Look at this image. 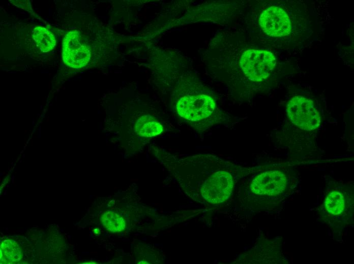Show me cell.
Returning <instances> with one entry per match:
<instances>
[{
    "instance_id": "cell-6",
    "label": "cell",
    "mask_w": 354,
    "mask_h": 264,
    "mask_svg": "<svg viewBox=\"0 0 354 264\" xmlns=\"http://www.w3.org/2000/svg\"><path fill=\"white\" fill-rule=\"evenodd\" d=\"M259 25L263 31L272 37H282L291 31L289 16L281 8L272 6L264 10L259 17Z\"/></svg>"
},
{
    "instance_id": "cell-13",
    "label": "cell",
    "mask_w": 354,
    "mask_h": 264,
    "mask_svg": "<svg viewBox=\"0 0 354 264\" xmlns=\"http://www.w3.org/2000/svg\"><path fill=\"white\" fill-rule=\"evenodd\" d=\"M11 3L18 7L29 11L30 6L27 1H11Z\"/></svg>"
},
{
    "instance_id": "cell-9",
    "label": "cell",
    "mask_w": 354,
    "mask_h": 264,
    "mask_svg": "<svg viewBox=\"0 0 354 264\" xmlns=\"http://www.w3.org/2000/svg\"><path fill=\"white\" fill-rule=\"evenodd\" d=\"M22 252L18 244L12 240H5L0 247L1 263H17L22 258Z\"/></svg>"
},
{
    "instance_id": "cell-1",
    "label": "cell",
    "mask_w": 354,
    "mask_h": 264,
    "mask_svg": "<svg viewBox=\"0 0 354 264\" xmlns=\"http://www.w3.org/2000/svg\"><path fill=\"white\" fill-rule=\"evenodd\" d=\"M212 170L211 173L202 174L203 183L200 191L202 196L209 202L217 204L226 201L231 194L233 186L231 174L224 169Z\"/></svg>"
},
{
    "instance_id": "cell-5",
    "label": "cell",
    "mask_w": 354,
    "mask_h": 264,
    "mask_svg": "<svg viewBox=\"0 0 354 264\" xmlns=\"http://www.w3.org/2000/svg\"><path fill=\"white\" fill-rule=\"evenodd\" d=\"M215 103L205 94L184 96L178 101L176 108L178 114L191 121L207 119L215 109Z\"/></svg>"
},
{
    "instance_id": "cell-7",
    "label": "cell",
    "mask_w": 354,
    "mask_h": 264,
    "mask_svg": "<svg viewBox=\"0 0 354 264\" xmlns=\"http://www.w3.org/2000/svg\"><path fill=\"white\" fill-rule=\"evenodd\" d=\"M286 177L278 171H268L257 176L252 181L251 191L257 194L275 195L285 189Z\"/></svg>"
},
{
    "instance_id": "cell-3",
    "label": "cell",
    "mask_w": 354,
    "mask_h": 264,
    "mask_svg": "<svg viewBox=\"0 0 354 264\" xmlns=\"http://www.w3.org/2000/svg\"><path fill=\"white\" fill-rule=\"evenodd\" d=\"M287 115L290 121L299 128L310 131L320 124L319 114L313 102L303 96H295L288 103Z\"/></svg>"
},
{
    "instance_id": "cell-11",
    "label": "cell",
    "mask_w": 354,
    "mask_h": 264,
    "mask_svg": "<svg viewBox=\"0 0 354 264\" xmlns=\"http://www.w3.org/2000/svg\"><path fill=\"white\" fill-rule=\"evenodd\" d=\"M101 222L105 228L112 233L123 231L126 225L124 218L112 211L104 212L101 216Z\"/></svg>"
},
{
    "instance_id": "cell-4",
    "label": "cell",
    "mask_w": 354,
    "mask_h": 264,
    "mask_svg": "<svg viewBox=\"0 0 354 264\" xmlns=\"http://www.w3.org/2000/svg\"><path fill=\"white\" fill-rule=\"evenodd\" d=\"M62 58L64 63L73 69L85 67L91 58L90 46L77 30L68 31L63 40Z\"/></svg>"
},
{
    "instance_id": "cell-2",
    "label": "cell",
    "mask_w": 354,
    "mask_h": 264,
    "mask_svg": "<svg viewBox=\"0 0 354 264\" xmlns=\"http://www.w3.org/2000/svg\"><path fill=\"white\" fill-rule=\"evenodd\" d=\"M245 75L253 81H261L268 77L276 64V59L271 52L256 49L244 52L240 61Z\"/></svg>"
},
{
    "instance_id": "cell-10",
    "label": "cell",
    "mask_w": 354,
    "mask_h": 264,
    "mask_svg": "<svg viewBox=\"0 0 354 264\" xmlns=\"http://www.w3.org/2000/svg\"><path fill=\"white\" fill-rule=\"evenodd\" d=\"M33 39L40 49L44 52L52 50L55 46L56 41L53 34L48 29L41 27H35L32 33Z\"/></svg>"
},
{
    "instance_id": "cell-8",
    "label": "cell",
    "mask_w": 354,
    "mask_h": 264,
    "mask_svg": "<svg viewBox=\"0 0 354 264\" xmlns=\"http://www.w3.org/2000/svg\"><path fill=\"white\" fill-rule=\"evenodd\" d=\"M135 128L138 135L144 137L156 136L163 131L160 123L148 115L140 117L136 122Z\"/></svg>"
},
{
    "instance_id": "cell-14",
    "label": "cell",
    "mask_w": 354,
    "mask_h": 264,
    "mask_svg": "<svg viewBox=\"0 0 354 264\" xmlns=\"http://www.w3.org/2000/svg\"><path fill=\"white\" fill-rule=\"evenodd\" d=\"M94 232L96 234H99L100 233V230H99V229H95L94 230Z\"/></svg>"
},
{
    "instance_id": "cell-12",
    "label": "cell",
    "mask_w": 354,
    "mask_h": 264,
    "mask_svg": "<svg viewBox=\"0 0 354 264\" xmlns=\"http://www.w3.org/2000/svg\"><path fill=\"white\" fill-rule=\"evenodd\" d=\"M324 207L328 213L334 215L341 214L345 207L343 195L338 191H332L326 196Z\"/></svg>"
}]
</instances>
